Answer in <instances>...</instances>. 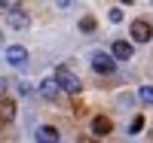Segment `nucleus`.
<instances>
[{"label": "nucleus", "mask_w": 153, "mask_h": 143, "mask_svg": "<svg viewBox=\"0 0 153 143\" xmlns=\"http://www.w3.org/2000/svg\"><path fill=\"white\" fill-rule=\"evenodd\" d=\"M55 85L58 88H65V92H71V95H76L83 88V82H80V76H76L74 70H68V67H55Z\"/></svg>", "instance_id": "obj_1"}, {"label": "nucleus", "mask_w": 153, "mask_h": 143, "mask_svg": "<svg viewBox=\"0 0 153 143\" xmlns=\"http://www.w3.org/2000/svg\"><path fill=\"white\" fill-rule=\"evenodd\" d=\"M129 34H132V40H135V43H150L153 28H150V21H144V18H135V21H132V28H129Z\"/></svg>", "instance_id": "obj_2"}, {"label": "nucleus", "mask_w": 153, "mask_h": 143, "mask_svg": "<svg viewBox=\"0 0 153 143\" xmlns=\"http://www.w3.org/2000/svg\"><path fill=\"white\" fill-rule=\"evenodd\" d=\"M92 67H95V73L110 76L113 70H117V61H113L110 55H104V52H95V55H92Z\"/></svg>", "instance_id": "obj_3"}, {"label": "nucleus", "mask_w": 153, "mask_h": 143, "mask_svg": "<svg viewBox=\"0 0 153 143\" xmlns=\"http://www.w3.org/2000/svg\"><path fill=\"white\" fill-rule=\"evenodd\" d=\"M6 61L12 64V67H22V64L28 61V49L25 46H9L6 49Z\"/></svg>", "instance_id": "obj_4"}, {"label": "nucleus", "mask_w": 153, "mask_h": 143, "mask_svg": "<svg viewBox=\"0 0 153 143\" xmlns=\"http://www.w3.org/2000/svg\"><path fill=\"white\" fill-rule=\"evenodd\" d=\"M34 140H37V143H58V128L40 125V128H37V134H34Z\"/></svg>", "instance_id": "obj_5"}, {"label": "nucleus", "mask_w": 153, "mask_h": 143, "mask_svg": "<svg viewBox=\"0 0 153 143\" xmlns=\"http://www.w3.org/2000/svg\"><path fill=\"white\" fill-rule=\"evenodd\" d=\"M132 43H126V40H117V43H113V58H117V61H129L132 58Z\"/></svg>", "instance_id": "obj_6"}, {"label": "nucleus", "mask_w": 153, "mask_h": 143, "mask_svg": "<svg viewBox=\"0 0 153 143\" xmlns=\"http://www.w3.org/2000/svg\"><path fill=\"white\" fill-rule=\"evenodd\" d=\"M6 21L12 24V28H28V12H22V9H12V12H6Z\"/></svg>", "instance_id": "obj_7"}, {"label": "nucleus", "mask_w": 153, "mask_h": 143, "mask_svg": "<svg viewBox=\"0 0 153 143\" xmlns=\"http://www.w3.org/2000/svg\"><path fill=\"white\" fill-rule=\"evenodd\" d=\"M110 128H113V122H110V119H104V116H98V119H92V134H98V137L110 134Z\"/></svg>", "instance_id": "obj_8"}, {"label": "nucleus", "mask_w": 153, "mask_h": 143, "mask_svg": "<svg viewBox=\"0 0 153 143\" xmlns=\"http://www.w3.org/2000/svg\"><path fill=\"white\" fill-rule=\"evenodd\" d=\"M40 92H43V98H49V100H55L61 88L55 85V79H43V85H40Z\"/></svg>", "instance_id": "obj_9"}, {"label": "nucleus", "mask_w": 153, "mask_h": 143, "mask_svg": "<svg viewBox=\"0 0 153 143\" xmlns=\"http://www.w3.org/2000/svg\"><path fill=\"white\" fill-rule=\"evenodd\" d=\"M12 116H16V103H12V100H0V119L9 122Z\"/></svg>", "instance_id": "obj_10"}, {"label": "nucleus", "mask_w": 153, "mask_h": 143, "mask_svg": "<svg viewBox=\"0 0 153 143\" xmlns=\"http://www.w3.org/2000/svg\"><path fill=\"white\" fill-rule=\"evenodd\" d=\"M138 98H141L144 103H153V85H141V92H138Z\"/></svg>", "instance_id": "obj_11"}, {"label": "nucleus", "mask_w": 153, "mask_h": 143, "mask_svg": "<svg viewBox=\"0 0 153 143\" xmlns=\"http://www.w3.org/2000/svg\"><path fill=\"white\" fill-rule=\"evenodd\" d=\"M141 128H144V116H135V119H132V125H129V134H138Z\"/></svg>", "instance_id": "obj_12"}, {"label": "nucleus", "mask_w": 153, "mask_h": 143, "mask_svg": "<svg viewBox=\"0 0 153 143\" xmlns=\"http://www.w3.org/2000/svg\"><path fill=\"white\" fill-rule=\"evenodd\" d=\"M80 28H83V31H95V18H92V15H86V18L80 21Z\"/></svg>", "instance_id": "obj_13"}, {"label": "nucleus", "mask_w": 153, "mask_h": 143, "mask_svg": "<svg viewBox=\"0 0 153 143\" xmlns=\"http://www.w3.org/2000/svg\"><path fill=\"white\" fill-rule=\"evenodd\" d=\"M110 21H123V9H120V6L110 9Z\"/></svg>", "instance_id": "obj_14"}, {"label": "nucleus", "mask_w": 153, "mask_h": 143, "mask_svg": "<svg viewBox=\"0 0 153 143\" xmlns=\"http://www.w3.org/2000/svg\"><path fill=\"white\" fill-rule=\"evenodd\" d=\"M6 85H9L6 79H0V98H3V92H6Z\"/></svg>", "instance_id": "obj_15"}]
</instances>
